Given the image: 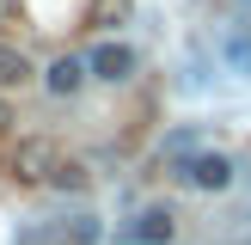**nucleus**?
Here are the masks:
<instances>
[{
    "label": "nucleus",
    "instance_id": "8",
    "mask_svg": "<svg viewBox=\"0 0 251 245\" xmlns=\"http://www.w3.org/2000/svg\"><path fill=\"white\" fill-rule=\"evenodd\" d=\"M25 80H31V61H25L19 49L0 43V86H25Z\"/></svg>",
    "mask_w": 251,
    "mask_h": 245
},
{
    "label": "nucleus",
    "instance_id": "3",
    "mask_svg": "<svg viewBox=\"0 0 251 245\" xmlns=\"http://www.w3.org/2000/svg\"><path fill=\"white\" fill-rule=\"evenodd\" d=\"M172 233H178L172 208H141L135 220H123L117 239H123V245H172Z\"/></svg>",
    "mask_w": 251,
    "mask_h": 245
},
{
    "label": "nucleus",
    "instance_id": "11",
    "mask_svg": "<svg viewBox=\"0 0 251 245\" xmlns=\"http://www.w3.org/2000/svg\"><path fill=\"white\" fill-rule=\"evenodd\" d=\"M6 122H12V117H6V104H0V129H6Z\"/></svg>",
    "mask_w": 251,
    "mask_h": 245
},
{
    "label": "nucleus",
    "instance_id": "7",
    "mask_svg": "<svg viewBox=\"0 0 251 245\" xmlns=\"http://www.w3.org/2000/svg\"><path fill=\"white\" fill-rule=\"evenodd\" d=\"M221 55H227L233 68L251 80V24H227V37H221Z\"/></svg>",
    "mask_w": 251,
    "mask_h": 245
},
{
    "label": "nucleus",
    "instance_id": "9",
    "mask_svg": "<svg viewBox=\"0 0 251 245\" xmlns=\"http://www.w3.org/2000/svg\"><path fill=\"white\" fill-rule=\"evenodd\" d=\"M135 0H92V24H123Z\"/></svg>",
    "mask_w": 251,
    "mask_h": 245
},
{
    "label": "nucleus",
    "instance_id": "4",
    "mask_svg": "<svg viewBox=\"0 0 251 245\" xmlns=\"http://www.w3.org/2000/svg\"><path fill=\"white\" fill-rule=\"evenodd\" d=\"M86 68H92V80L123 86V80L135 74V49H129V43H98L92 55H86Z\"/></svg>",
    "mask_w": 251,
    "mask_h": 245
},
{
    "label": "nucleus",
    "instance_id": "1",
    "mask_svg": "<svg viewBox=\"0 0 251 245\" xmlns=\"http://www.w3.org/2000/svg\"><path fill=\"white\" fill-rule=\"evenodd\" d=\"M178 178L190 184V190H233L239 159H227V153H190V159L178 166Z\"/></svg>",
    "mask_w": 251,
    "mask_h": 245
},
{
    "label": "nucleus",
    "instance_id": "5",
    "mask_svg": "<svg viewBox=\"0 0 251 245\" xmlns=\"http://www.w3.org/2000/svg\"><path fill=\"white\" fill-rule=\"evenodd\" d=\"M86 74H92V68H86V55H61V61H49L43 86H49L55 98H74V92L86 86Z\"/></svg>",
    "mask_w": 251,
    "mask_h": 245
},
{
    "label": "nucleus",
    "instance_id": "6",
    "mask_svg": "<svg viewBox=\"0 0 251 245\" xmlns=\"http://www.w3.org/2000/svg\"><path fill=\"white\" fill-rule=\"evenodd\" d=\"M55 239H61V245H98L104 227H98V215H68V220L55 227Z\"/></svg>",
    "mask_w": 251,
    "mask_h": 245
},
{
    "label": "nucleus",
    "instance_id": "10",
    "mask_svg": "<svg viewBox=\"0 0 251 245\" xmlns=\"http://www.w3.org/2000/svg\"><path fill=\"white\" fill-rule=\"evenodd\" d=\"M49 184H55V190H86V166H74V159H61V166H55V178H49Z\"/></svg>",
    "mask_w": 251,
    "mask_h": 245
},
{
    "label": "nucleus",
    "instance_id": "2",
    "mask_svg": "<svg viewBox=\"0 0 251 245\" xmlns=\"http://www.w3.org/2000/svg\"><path fill=\"white\" fill-rule=\"evenodd\" d=\"M55 166H61V153H55V141H43V135H31V141L12 147V172H19L25 184H49Z\"/></svg>",
    "mask_w": 251,
    "mask_h": 245
}]
</instances>
